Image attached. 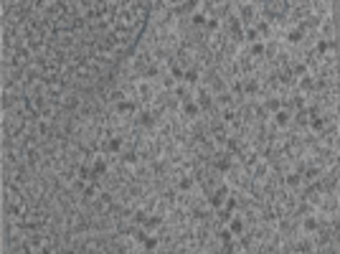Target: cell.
Listing matches in <instances>:
<instances>
[{
	"label": "cell",
	"instance_id": "obj_1",
	"mask_svg": "<svg viewBox=\"0 0 340 254\" xmlns=\"http://www.w3.org/2000/svg\"><path fill=\"white\" fill-rule=\"evenodd\" d=\"M236 13L241 26H254L259 20V0H236Z\"/></svg>",
	"mask_w": 340,
	"mask_h": 254
},
{
	"label": "cell",
	"instance_id": "obj_2",
	"mask_svg": "<svg viewBox=\"0 0 340 254\" xmlns=\"http://www.w3.org/2000/svg\"><path fill=\"white\" fill-rule=\"evenodd\" d=\"M158 94V87H155V81H147V79H140L135 84V99L140 102V107H150L153 99Z\"/></svg>",
	"mask_w": 340,
	"mask_h": 254
},
{
	"label": "cell",
	"instance_id": "obj_3",
	"mask_svg": "<svg viewBox=\"0 0 340 254\" xmlns=\"http://www.w3.org/2000/svg\"><path fill=\"white\" fill-rule=\"evenodd\" d=\"M305 181H302V173L294 171V168H289L287 173H282V188H289V190H297Z\"/></svg>",
	"mask_w": 340,
	"mask_h": 254
},
{
	"label": "cell",
	"instance_id": "obj_4",
	"mask_svg": "<svg viewBox=\"0 0 340 254\" xmlns=\"http://www.w3.org/2000/svg\"><path fill=\"white\" fill-rule=\"evenodd\" d=\"M259 89H262V81L257 79V76H246L244 81H241V92H244V99H254L259 94Z\"/></svg>",
	"mask_w": 340,
	"mask_h": 254
},
{
	"label": "cell",
	"instance_id": "obj_5",
	"mask_svg": "<svg viewBox=\"0 0 340 254\" xmlns=\"http://www.w3.org/2000/svg\"><path fill=\"white\" fill-rule=\"evenodd\" d=\"M269 120H272V125L282 132V130H287V127L292 125V110H284V107H282L280 112H274Z\"/></svg>",
	"mask_w": 340,
	"mask_h": 254
},
{
	"label": "cell",
	"instance_id": "obj_6",
	"mask_svg": "<svg viewBox=\"0 0 340 254\" xmlns=\"http://www.w3.org/2000/svg\"><path fill=\"white\" fill-rule=\"evenodd\" d=\"M226 226H228V231H231L233 237H241L244 231H246V221H244V216H241V211H233Z\"/></svg>",
	"mask_w": 340,
	"mask_h": 254
},
{
	"label": "cell",
	"instance_id": "obj_7",
	"mask_svg": "<svg viewBox=\"0 0 340 254\" xmlns=\"http://www.w3.org/2000/svg\"><path fill=\"white\" fill-rule=\"evenodd\" d=\"M180 115L193 122V120H198L203 112H201V107H198V102H196V99H185V102H180Z\"/></svg>",
	"mask_w": 340,
	"mask_h": 254
},
{
	"label": "cell",
	"instance_id": "obj_8",
	"mask_svg": "<svg viewBox=\"0 0 340 254\" xmlns=\"http://www.w3.org/2000/svg\"><path fill=\"white\" fill-rule=\"evenodd\" d=\"M54 130H56L54 122H49V120H44V117H41V120L36 122V127H33V132H36L41 140H51V137H54Z\"/></svg>",
	"mask_w": 340,
	"mask_h": 254
},
{
	"label": "cell",
	"instance_id": "obj_9",
	"mask_svg": "<svg viewBox=\"0 0 340 254\" xmlns=\"http://www.w3.org/2000/svg\"><path fill=\"white\" fill-rule=\"evenodd\" d=\"M201 76H203V69H201V66H188L183 81L188 84V87H198V84H201Z\"/></svg>",
	"mask_w": 340,
	"mask_h": 254
},
{
	"label": "cell",
	"instance_id": "obj_10",
	"mask_svg": "<svg viewBox=\"0 0 340 254\" xmlns=\"http://www.w3.org/2000/svg\"><path fill=\"white\" fill-rule=\"evenodd\" d=\"M175 84H178V81H175L173 76H170L168 71H163V76H160V79L155 81V87H158L160 92H168V94H173V89H175Z\"/></svg>",
	"mask_w": 340,
	"mask_h": 254
},
{
	"label": "cell",
	"instance_id": "obj_11",
	"mask_svg": "<svg viewBox=\"0 0 340 254\" xmlns=\"http://www.w3.org/2000/svg\"><path fill=\"white\" fill-rule=\"evenodd\" d=\"M173 97H175V99H180V102H185V99H193V87H188L185 81H178V84H175V89H173Z\"/></svg>",
	"mask_w": 340,
	"mask_h": 254
},
{
	"label": "cell",
	"instance_id": "obj_12",
	"mask_svg": "<svg viewBox=\"0 0 340 254\" xmlns=\"http://www.w3.org/2000/svg\"><path fill=\"white\" fill-rule=\"evenodd\" d=\"M219 120H221L224 125L236 122V120H239V107H221V110H219Z\"/></svg>",
	"mask_w": 340,
	"mask_h": 254
},
{
	"label": "cell",
	"instance_id": "obj_13",
	"mask_svg": "<svg viewBox=\"0 0 340 254\" xmlns=\"http://www.w3.org/2000/svg\"><path fill=\"white\" fill-rule=\"evenodd\" d=\"M163 71H165V69L160 66V64H155V61H153L150 66H147V69L142 71V79H147V81H158V79L163 76Z\"/></svg>",
	"mask_w": 340,
	"mask_h": 254
},
{
	"label": "cell",
	"instance_id": "obj_14",
	"mask_svg": "<svg viewBox=\"0 0 340 254\" xmlns=\"http://www.w3.org/2000/svg\"><path fill=\"white\" fill-rule=\"evenodd\" d=\"M264 46H267L264 41H257V44H249V46H246V54H249L254 61H259V59H264Z\"/></svg>",
	"mask_w": 340,
	"mask_h": 254
},
{
	"label": "cell",
	"instance_id": "obj_15",
	"mask_svg": "<svg viewBox=\"0 0 340 254\" xmlns=\"http://www.w3.org/2000/svg\"><path fill=\"white\" fill-rule=\"evenodd\" d=\"M160 249V237L158 234H147L142 242V252H158Z\"/></svg>",
	"mask_w": 340,
	"mask_h": 254
},
{
	"label": "cell",
	"instance_id": "obj_16",
	"mask_svg": "<svg viewBox=\"0 0 340 254\" xmlns=\"http://www.w3.org/2000/svg\"><path fill=\"white\" fill-rule=\"evenodd\" d=\"M168 74L173 76L175 81H183V79H185V66H183V64H178V61H173V64L168 66Z\"/></svg>",
	"mask_w": 340,
	"mask_h": 254
},
{
	"label": "cell",
	"instance_id": "obj_17",
	"mask_svg": "<svg viewBox=\"0 0 340 254\" xmlns=\"http://www.w3.org/2000/svg\"><path fill=\"white\" fill-rule=\"evenodd\" d=\"M257 41H262L259 31L254 28V26H246V28H244V46H249V44H257Z\"/></svg>",
	"mask_w": 340,
	"mask_h": 254
},
{
	"label": "cell",
	"instance_id": "obj_18",
	"mask_svg": "<svg viewBox=\"0 0 340 254\" xmlns=\"http://www.w3.org/2000/svg\"><path fill=\"white\" fill-rule=\"evenodd\" d=\"M312 84H315V76H312V74H305V76L297 79V89L310 94V92H312Z\"/></svg>",
	"mask_w": 340,
	"mask_h": 254
},
{
	"label": "cell",
	"instance_id": "obj_19",
	"mask_svg": "<svg viewBox=\"0 0 340 254\" xmlns=\"http://www.w3.org/2000/svg\"><path fill=\"white\" fill-rule=\"evenodd\" d=\"M87 183H89V181H81V178L76 176V178H74V181H71V183H69L66 188L71 190L74 196H81V193H84V188H87Z\"/></svg>",
	"mask_w": 340,
	"mask_h": 254
}]
</instances>
